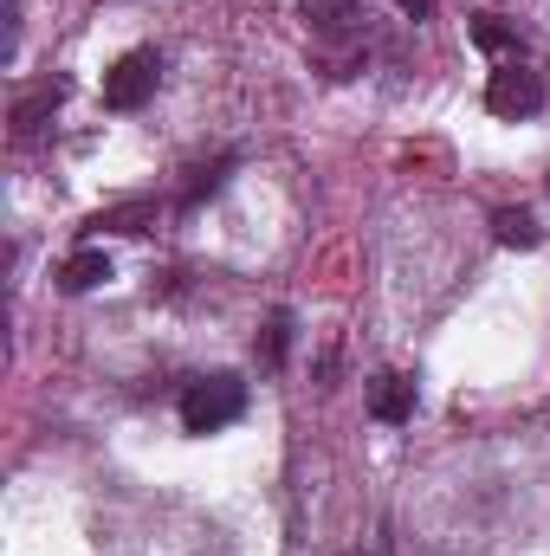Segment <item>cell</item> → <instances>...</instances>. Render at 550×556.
<instances>
[{"label": "cell", "instance_id": "6da1fadb", "mask_svg": "<svg viewBox=\"0 0 550 556\" xmlns=\"http://www.w3.org/2000/svg\"><path fill=\"white\" fill-rule=\"evenodd\" d=\"M247 382L240 376H227V369H214V376H195L188 389H182V427L188 433H221V427H234V420L247 415Z\"/></svg>", "mask_w": 550, "mask_h": 556}, {"label": "cell", "instance_id": "7a4b0ae2", "mask_svg": "<svg viewBox=\"0 0 550 556\" xmlns=\"http://www.w3.org/2000/svg\"><path fill=\"white\" fill-rule=\"evenodd\" d=\"M155 91H162V52H155V46L124 52V59L104 72V111H142Z\"/></svg>", "mask_w": 550, "mask_h": 556}, {"label": "cell", "instance_id": "3957f363", "mask_svg": "<svg viewBox=\"0 0 550 556\" xmlns=\"http://www.w3.org/2000/svg\"><path fill=\"white\" fill-rule=\"evenodd\" d=\"M486 111L492 117H538L545 111V72H532L525 59H505L492 78H486Z\"/></svg>", "mask_w": 550, "mask_h": 556}, {"label": "cell", "instance_id": "277c9868", "mask_svg": "<svg viewBox=\"0 0 550 556\" xmlns=\"http://www.w3.org/2000/svg\"><path fill=\"white\" fill-rule=\"evenodd\" d=\"M370 415L383 420V427H402V420H414V382H409V376L383 369V376L370 382Z\"/></svg>", "mask_w": 550, "mask_h": 556}, {"label": "cell", "instance_id": "5b68a950", "mask_svg": "<svg viewBox=\"0 0 550 556\" xmlns=\"http://www.w3.org/2000/svg\"><path fill=\"white\" fill-rule=\"evenodd\" d=\"M234 168H240V149H227V155H214V162L188 168V181H182V201H175V207H182V214H195L201 201H214V194L227 188V175H234Z\"/></svg>", "mask_w": 550, "mask_h": 556}, {"label": "cell", "instance_id": "8992f818", "mask_svg": "<svg viewBox=\"0 0 550 556\" xmlns=\"http://www.w3.org/2000/svg\"><path fill=\"white\" fill-rule=\"evenodd\" d=\"M59 98H65V78H39V85H33L20 104H13V137H20V142L39 137V124L59 111Z\"/></svg>", "mask_w": 550, "mask_h": 556}, {"label": "cell", "instance_id": "52a82bcc", "mask_svg": "<svg viewBox=\"0 0 550 556\" xmlns=\"http://www.w3.org/2000/svg\"><path fill=\"white\" fill-rule=\"evenodd\" d=\"M363 20V0H304V26L324 39H350Z\"/></svg>", "mask_w": 550, "mask_h": 556}, {"label": "cell", "instance_id": "ba28073f", "mask_svg": "<svg viewBox=\"0 0 550 556\" xmlns=\"http://www.w3.org/2000/svg\"><path fill=\"white\" fill-rule=\"evenodd\" d=\"M104 278H111V260H104L98 247H85V253H72V260L59 266V291H65V298H85V291H98Z\"/></svg>", "mask_w": 550, "mask_h": 556}, {"label": "cell", "instance_id": "9c48e42d", "mask_svg": "<svg viewBox=\"0 0 550 556\" xmlns=\"http://www.w3.org/2000/svg\"><path fill=\"white\" fill-rule=\"evenodd\" d=\"M466 33H473V46H479V52H492L499 65L525 52V39H518V26H505L499 13H473V26H466Z\"/></svg>", "mask_w": 550, "mask_h": 556}, {"label": "cell", "instance_id": "30bf717a", "mask_svg": "<svg viewBox=\"0 0 550 556\" xmlns=\"http://www.w3.org/2000/svg\"><path fill=\"white\" fill-rule=\"evenodd\" d=\"M492 240L499 247H545V227H538V214L532 207H505V214H492Z\"/></svg>", "mask_w": 550, "mask_h": 556}, {"label": "cell", "instance_id": "8fae6325", "mask_svg": "<svg viewBox=\"0 0 550 556\" xmlns=\"http://www.w3.org/2000/svg\"><path fill=\"white\" fill-rule=\"evenodd\" d=\"M291 330H298L291 311H273V317H266V330H260V369H278V363L291 356Z\"/></svg>", "mask_w": 550, "mask_h": 556}, {"label": "cell", "instance_id": "7c38bea8", "mask_svg": "<svg viewBox=\"0 0 550 556\" xmlns=\"http://www.w3.org/2000/svg\"><path fill=\"white\" fill-rule=\"evenodd\" d=\"M0 20H7V65L20 59V0H0Z\"/></svg>", "mask_w": 550, "mask_h": 556}, {"label": "cell", "instance_id": "4fadbf2b", "mask_svg": "<svg viewBox=\"0 0 550 556\" xmlns=\"http://www.w3.org/2000/svg\"><path fill=\"white\" fill-rule=\"evenodd\" d=\"M396 7H402V20H427L434 13V0H396Z\"/></svg>", "mask_w": 550, "mask_h": 556}]
</instances>
